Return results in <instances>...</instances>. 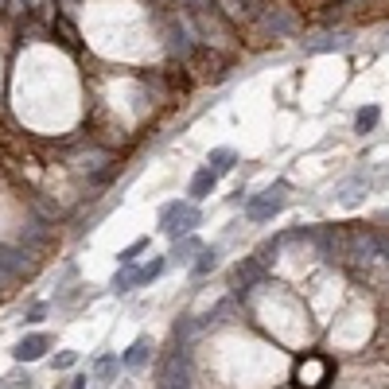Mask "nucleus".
Instances as JSON below:
<instances>
[{
    "label": "nucleus",
    "instance_id": "2",
    "mask_svg": "<svg viewBox=\"0 0 389 389\" xmlns=\"http://www.w3.org/2000/svg\"><path fill=\"white\" fill-rule=\"evenodd\" d=\"M292 382H296V389H324L331 382V362L319 358V354H308V358L296 362Z\"/></svg>",
    "mask_w": 389,
    "mask_h": 389
},
{
    "label": "nucleus",
    "instance_id": "11",
    "mask_svg": "<svg viewBox=\"0 0 389 389\" xmlns=\"http://www.w3.org/2000/svg\"><path fill=\"white\" fill-rule=\"evenodd\" d=\"M378 117H382V110H378V105H366V110H358V117H354V129L370 132V129L378 125Z\"/></svg>",
    "mask_w": 389,
    "mask_h": 389
},
{
    "label": "nucleus",
    "instance_id": "14",
    "mask_svg": "<svg viewBox=\"0 0 389 389\" xmlns=\"http://www.w3.org/2000/svg\"><path fill=\"white\" fill-rule=\"evenodd\" d=\"M164 272V257H156V261H148L144 269H137V284H148V280H156Z\"/></svg>",
    "mask_w": 389,
    "mask_h": 389
},
{
    "label": "nucleus",
    "instance_id": "19",
    "mask_svg": "<svg viewBox=\"0 0 389 389\" xmlns=\"http://www.w3.org/2000/svg\"><path fill=\"white\" fill-rule=\"evenodd\" d=\"M113 370H117V358H102V362H97V378H102V382H105V378H113Z\"/></svg>",
    "mask_w": 389,
    "mask_h": 389
},
{
    "label": "nucleus",
    "instance_id": "13",
    "mask_svg": "<svg viewBox=\"0 0 389 389\" xmlns=\"http://www.w3.org/2000/svg\"><path fill=\"white\" fill-rule=\"evenodd\" d=\"M198 250H203V245H198V238H179L171 257H176V261H187V257H191V253H198Z\"/></svg>",
    "mask_w": 389,
    "mask_h": 389
},
{
    "label": "nucleus",
    "instance_id": "17",
    "mask_svg": "<svg viewBox=\"0 0 389 389\" xmlns=\"http://www.w3.org/2000/svg\"><path fill=\"white\" fill-rule=\"evenodd\" d=\"M74 362H78V354H74V351H63V354H55V370H70Z\"/></svg>",
    "mask_w": 389,
    "mask_h": 389
},
{
    "label": "nucleus",
    "instance_id": "18",
    "mask_svg": "<svg viewBox=\"0 0 389 389\" xmlns=\"http://www.w3.org/2000/svg\"><path fill=\"white\" fill-rule=\"evenodd\" d=\"M339 47H346L343 39H324V43H308V51H339Z\"/></svg>",
    "mask_w": 389,
    "mask_h": 389
},
{
    "label": "nucleus",
    "instance_id": "8",
    "mask_svg": "<svg viewBox=\"0 0 389 389\" xmlns=\"http://www.w3.org/2000/svg\"><path fill=\"white\" fill-rule=\"evenodd\" d=\"M148 354H152V343H148V339H137V343H132L129 351H125V366H129V370L144 366V362H148Z\"/></svg>",
    "mask_w": 389,
    "mask_h": 389
},
{
    "label": "nucleus",
    "instance_id": "5",
    "mask_svg": "<svg viewBox=\"0 0 389 389\" xmlns=\"http://www.w3.org/2000/svg\"><path fill=\"white\" fill-rule=\"evenodd\" d=\"M47 346H51V339L47 335H28V339H20L16 343V362H36V358H43L47 354Z\"/></svg>",
    "mask_w": 389,
    "mask_h": 389
},
{
    "label": "nucleus",
    "instance_id": "15",
    "mask_svg": "<svg viewBox=\"0 0 389 389\" xmlns=\"http://www.w3.org/2000/svg\"><path fill=\"white\" fill-rule=\"evenodd\" d=\"M140 250H148V238H137V242H132L129 250H121V253H117V261H121V265H132Z\"/></svg>",
    "mask_w": 389,
    "mask_h": 389
},
{
    "label": "nucleus",
    "instance_id": "4",
    "mask_svg": "<svg viewBox=\"0 0 389 389\" xmlns=\"http://www.w3.org/2000/svg\"><path fill=\"white\" fill-rule=\"evenodd\" d=\"M160 389H191V374H187V362L179 354H171L160 370Z\"/></svg>",
    "mask_w": 389,
    "mask_h": 389
},
{
    "label": "nucleus",
    "instance_id": "12",
    "mask_svg": "<svg viewBox=\"0 0 389 389\" xmlns=\"http://www.w3.org/2000/svg\"><path fill=\"white\" fill-rule=\"evenodd\" d=\"M214 265H218V253H214V250H198V261L191 265V272H195V277H206Z\"/></svg>",
    "mask_w": 389,
    "mask_h": 389
},
{
    "label": "nucleus",
    "instance_id": "16",
    "mask_svg": "<svg viewBox=\"0 0 389 389\" xmlns=\"http://www.w3.org/2000/svg\"><path fill=\"white\" fill-rule=\"evenodd\" d=\"M132 284H137V269H132V265H125V272L113 280V288H117V292H129Z\"/></svg>",
    "mask_w": 389,
    "mask_h": 389
},
{
    "label": "nucleus",
    "instance_id": "3",
    "mask_svg": "<svg viewBox=\"0 0 389 389\" xmlns=\"http://www.w3.org/2000/svg\"><path fill=\"white\" fill-rule=\"evenodd\" d=\"M280 206H284V187H269V191L253 195L250 203H245V218L250 222H269Z\"/></svg>",
    "mask_w": 389,
    "mask_h": 389
},
{
    "label": "nucleus",
    "instance_id": "10",
    "mask_svg": "<svg viewBox=\"0 0 389 389\" xmlns=\"http://www.w3.org/2000/svg\"><path fill=\"white\" fill-rule=\"evenodd\" d=\"M0 269H4L8 277H16V272H23V257L16 250H4V245H0Z\"/></svg>",
    "mask_w": 389,
    "mask_h": 389
},
{
    "label": "nucleus",
    "instance_id": "1",
    "mask_svg": "<svg viewBox=\"0 0 389 389\" xmlns=\"http://www.w3.org/2000/svg\"><path fill=\"white\" fill-rule=\"evenodd\" d=\"M195 226H198V206L191 203V198H187V203H179V198H176V203H168L160 211V230L168 238H176V242H179V238H187Z\"/></svg>",
    "mask_w": 389,
    "mask_h": 389
},
{
    "label": "nucleus",
    "instance_id": "7",
    "mask_svg": "<svg viewBox=\"0 0 389 389\" xmlns=\"http://www.w3.org/2000/svg\"><path fill=\"white\" fill-rule=\"evenodd\" d=\"M214 183H218V176H214L211 168H198L191 176V203H198V198H211Z\"/></svg>",
    "mask_w": 389,
    "mask_h": 389
},
{
    "label": "nucleus",
    "instance_id": "9",
    "mask_svg": "<svg viewBox=\"0 0 389 389\" xmlns=\"http://www.w3.org/2000/svg\"><path fill=\"white\" fill-rule=\"evenodd\" d=\"M234 160H238V156L230 152V148H214V152H211V160H206V168H211L214 176H226V171L234 168Z\"/></svg>",
    "mask_w": 389,
    "mask_h": 389
},
{
    "label": "nucleus",
    "instance_id": "6",
    "mask_svg": "<svg viewBox=\"0 0 389 389\" xmlns=\"http://www.w3.org/2000/svg\"><path fill=\"white\" fill-rule=\"evenodd\" d=\"M265 277V265H261V257H245L242 265L234 269V280H238V292H250L253 284Z\"/></svg>",
    "mask_w": 389,
    "mask_h": 389
}]
</instances>
